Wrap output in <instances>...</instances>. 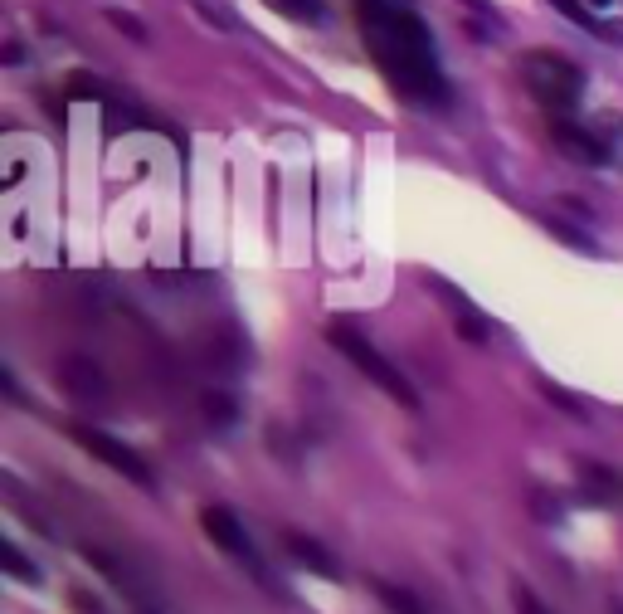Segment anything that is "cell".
<instances>
[{"label": "cell", "instance_id": "cell-1", "mask_svg": "<svg viewBox=\"0 0 623 614\" xmlns=\"http://www.w3.org/2000/svg\"><path fill=\"white\" fill-rule=\"evenodd\" d=\"M361 35L375 54V69L409 108H448V78L439 69L434 35L409 10V0H361Z\"/></svg>", "mask_w": 623, "mask_h": 614}, {"label": "cell", "instance_id": "cell-2", "mask_svg": "<svg viewBox=\"0 0 623 614\" xmlns=\"http://www.w3.org/2000/svg\"><path fill=\"white\" fill-rule=\"evenodd\" d=\"M521 83L550 117H570L585 98V74L570 59L550 54V49H526L521 54Z\"/></svg>", "mask_w": 623, "mask_h": 614}, {"label": "cell", "instance_id": "cell-3", "mask_svg": "<svg viewBox=\"0 0 623 614\" xmlns=\"http://www.w3.org/2000/svg\"><path fill=\"white\" fill-rule=\"evenodd\" d=\"M327 342L336 346V351H341V356H346V361H351V366H356L370 385H380L395 405H404V410H419V405H424V400H419V390L409 385V376H404L385 351H375V346L366 342V332H361V327H351V322H331Z\"/></svg>", "mask_w": 623, "mask_h": 614}, {"label": "cell", "instance_id": "cell-4", "mask_svg": "<svg viewBox=\"0 0 623 614\" xmlns=\"http://www.w3.org/2000/svg\"><path fill=\"white\" fill-rule=\"evenodd\" d=\"M200 527H205V537L220 546L224 556H234L249 576H258L263 585H268V576H263V561H258V546L249 541V532H244V522L229 512V507H220V502H210L205 512H200Z\"/></svg>", "mask_w": 623, "mask_h": 614}, {"label": "cell", "instance_id": "cell-5", "mask_svg": "<svg viewBox=\"0 0 623 614\" xmlns=\"http://www.w3.org/2000/svg\"><path fill=\"white\" fill-rule=\"evenodd\" d=\"M74 439L93 454V459H103L108 468H117L122 478H132L137 488H156V473H151V463L137 454V449H127L122 439H112V434H103V429H93V424H78Z\"/></svg>", "mask_w": 623, "mask_h": 614}, {"label": "cell", "instance_id": "cell-6", "mask_svg": "<svg viewBox=\"0 0 623 614\" xmlns=\"http://www.w3.org/2000/svg\"><path fill=\"white\" fill-rule=\"evenodd\" d=\"M550 142L570 156V161H580V166H604V161H609L604 132H589V127L570 122V117H555V122H550Z\"/></svg>", "mask_w": 623, "mask_h": 614}, {"label": "cell", "instance_id": "cell-7", "mask_svg": "<svg viewBox=\"0 0 623 614\" xmlns=\"http://www.w3.org/2000/svg\"><path fill=\"white\" fill-rule=\"evenodd\" d=\"M429 293H434V298H439V303L453 312V322H458V337H463V342L482 346L487 337H492V332H487L492 322H487V317H482V312H477V307L468 303V298H463V293H458L448 278H429Z\"/></svg>", "mask_w": 623, "mask_h": 614}, {"label": "cell", "instance_id": "cell-8", "mask_svg": "<svg viewBox=\"0 0 623 614\" xmlns=\"http://www.w3.org/2000/svg\"><path fill=\"white\" fill-rule=\"evenodd\" d=\"M59 385L83 400V405H98V400H108V376H103V366H93L88 356H69L64 366H59Z\"/></svg>", "mask_w": 623, "mask_h": 614}, {"label": "cell", "instance_id": "cell-9", "mask_svg": "<svg viewBox=\"0 0 623 614\" xmlns=\"http://www.w3.org/2000/svg\"><path fill=\"white\" fill-rule=\"evenodd\" d=\"M283 541H288V551H293V556L302 561V566H307V571H317V576H327V580H336V576H341V566L331 561V551L322 546V541L302 537V532H288Z\"/></svg>", "mask_w": 623, "mask_h": 614}, {"label": "cell", "instance_id": "cell-10", "mask_svg": "<svg viewBox=\"0 0 623 614\" xmlns=\"http://www.w3.org/2000/svg\"><path fill=\"white\" fill-rule=\"evenodd\" d=\"M205 356H210L215 371H239V361H244V337H239L229 322H220V332H215V342L205 346Z\"/></svg>", "mask_w": 623, "mask_h": 614}, {"label": "cell", "instance_id": "cell-11", "mask_svg": "<svg viewBox=\"0 0 623 614\" xmlns=\"http://www.w3.org/2000/svg\"><path fill=\"white\" fill-rule=\"evenodd\" d=\"M200 415H205L210 429H229V424H239V400L224 395V390H205L200 395Z\"/></svg>", "mask_w": 623, "mask_h": 614}, {"label": "cell", "instance_id": "cell-12", "mask_svg": "<svg viewBox=\"0 0 623 614\" xmlns=\"http://www.w3.org/2000/svg\"><path fill=\"white\" fill-rule=\"evenodd\" d=\"M278 15H288V20H297V25H322L327 20V5L322 0H268Z\"/></svg>", "mask_w": 623, "mask_h": 614}, {"label": "cell", "instance_id": "cell-13", "mask_svg": "<svg viewBox=\"0 0 623 614\" xmlns=\"http://www.w3.org/2000/svg\"><path fill=\"white\" fill-rule=\"evenodd\" d=\"M0 566H5V576H15V580H25V585H39V566H30L25 561V551L15 546V541H0Z\"/></svg>", "mask_w": 623, "mask_h": 614}, {"label": "cell", "instance_id": "cell-14", "mask_svg": "<svg viewBox=\"0 0 623 614\" xmlns=\"http://www.w3.org/2000/svg\"><path fill=\"white\" fill-rule=\"evenodd\" d=\"M585 473L594 478V483L585 488V498H589V502H614V498L623 493V483L614 478V473H609V468H599V463H585Z\"/></svg>", "mask_w": 623, "mask_h": 614}, {"label": "cell", "instance_id": "cell-15", "mask_svg": "<svg viewBox=\"0 0 623 614\" xmlns=\"http://www.w3.org/2000/svg\"><path fill=\"white\" fill-rule=\"evenodd\" d=\"M541 395H546V400H555V405H560L565 415H575V420H589V405L580 400V395H575V390H565V385H555V381H541Z\"/></svg>", "mask_w": 623, "mask_h": 614}, {"label": "cell", "instance_id": "cell-16", "mask_svg": "<svg viewBox=\"0 0 623 614\" xmlns=\"http://www.w3.org/2000/svg\"><path fill=\"white\" fill-rule=\"evenodd\" d=\"M531 512H536V522H546V527H560V522H565V502L555 498V493H541V488H531Z\"/></svg>", "mask_w": 623, "mask_h": 614}, {"label": "cell", "instance_id": "cell-17", "mask_svg": "<svg viewBox=\"0 0 623 614\" xmlns=\"http://www.w3.org/2000/svg\"><path fill=\"white\" fill-rule=\"evenodd\" d=\"M550 5H555V10H560V15L570 20V25H585V30H594V35L604 30V20H599V15H589L585 0H550Z\"/></svg>", "mask_w": 623, "mask_h": 614}, {"label": "cell", "instance_id": "cell-18", "mask_svg": "<svg viewBox=\"0 0 623 614\" xmlns=\"http://www.w3.org/2000/svg\"><path fill=\"white\" fill-rule=\"evenodd\" d=\"M108 25H112V30H122V35L132 39V44H147V39H151L147 25H142L132 10H108Z\"/></svg>", "mask_w": 623, "mask_h": 614}, {"label": "cell", "instance_id": "cell-19", "mask_svg": "<svg viewBox=\"0 0 623 614\" xmlns=\"http://www.w3.org/2000/svg\"><path fill=\"white\" fill-rule=\"evenodd\" d=\"M541 220H546V230H550V234H560L565 244H575V249H594L585 230H570V225H565V220H555V215H541Z\"/></svg>", "mask_w": 623, "mask_h": 614}, {"label": "cell", "instance_id": "cell-20", "mask_svg": "<svg viewBox=\"0 0 623 614\" xmlns=\"http://www.w3.org/2000/svg\"><path fill=\"white\" fill-rule=\"evenodd\" d=\"M64 88H69V98H103V93H108V88H103L93 74H74Z\"/></svg>", "mask_w": 623, "mask_h": 614}, {"label": "cell", "instance_id": "cell-21", "mask_svg": "<svg viewBox=\"0 0 623 614\" xmlns=\"http://www.w3.org/2000/svg\"><path fill=\"white\" fill-rule=\"evenodd\" d=\"M516 614H550V610L526 590V585H516Z\"/></svg>", "mask_w": 623, "mask_h": 614}, {"label": "cell", "instance_id": "cell-22", "mask_svg": "<svg viewBox=\"0 0 623 614\" xmlns=\"http://www.w3.org/2000/svg\"><path fill=\"white\" fill-rule=\"evenodd\" d=\"M555 205H560L565 215H575V220H589V205H585V200H580V195H560Z\"/></svg>", "mask_w": 623, "mask_h": 614}, {"label": "cell", "instance_id": "cell-23", "mask_svg": "<svg viewBox=\"0 0 623 614\" xmlns=\"http://www.w3.org/2000/svg\"><path fill=\"white\" fill-rule=\"evenodd\" d=\"M74 610H83V614H103V610H98V600H93L88 590H74Z\"/></svg>", "mask_w": 623, "mask_h": 614}, {"label": "cell", "instance_id": "cell-24", "mask_svg": "<svg viewBox=\"0 0 623 614\" xmlns=\"http://www.w3.org/2000/svg\"><path fill=\"white\" fill-rule=\"evenodd\" d=\"M589 5H609V0H589Z\"/></svg>", "mask_w": 623, "mask_h": 614}]
</instances>
